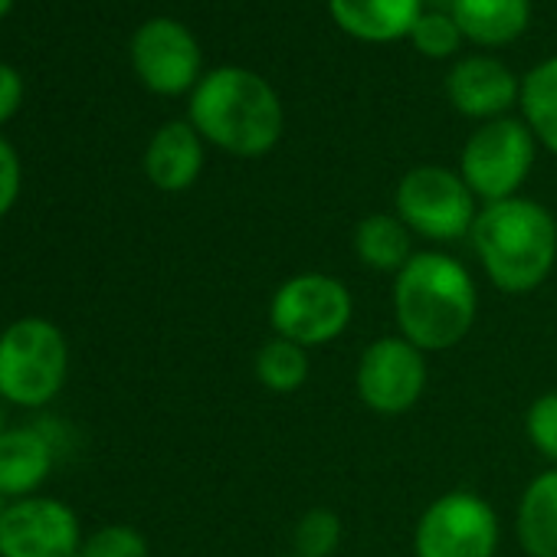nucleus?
<instances>
[{"label": "nucleus", "mask_w": 557, "mask_h": 557, "mask_svg": "<svg viewBox=\"0 0 557 557\" xmlns=\"http://www.w3.org/2000/svg\"><path fill=\"white\" fill-rule=\"evenodd\" d=\"M21 197V158L0 138V216H8Z\"/></svg>", "instance_id": "393cba45"}, {"label": "nucleus", "mask_w": 557, "mask_h": 557, "mask_svg": "<svg viewBox=\"0 0 557 557\" xmlns=\"http://www.w3.org/2000/svg\"><path fill=\"white\" fill-rule=\"evenodd\" d=\"M407 40L426 60H449L466 44L462 30L453 21V14H443V11H423V17L417 21V27L410 30Z\"/></svg>", "instance_id": "4be33fe9"}, {"label": "nucleus", "mask_w": 557, "mask_h": 557, "mask_svg": "<svg viewBox=\"0 0 557 557\" xmlns=\"http://www.w3.org/2000/svg\"><path fill=\"white\" fill-rule=\"evenodd\" d=\"M11 8H14V0H0V17H8Z\"/></svg>", "instance_id": "bb28decb"}, {"label": "nucleus", "mask_w": 557, "mask_h": 557, "mask_svg": "<svg viewBox=\"0 0 557 557\" xmlns=\"http://www.w3.org/2000/svg\"><path fill=\"white\" fill-rule=\"evenodd\" d=\"M24 102V79L14 66L0 63V125H4Z\"/></svg>", "instance_id": "a878e982"}, {"label": "nucleus", "mask_w": 557, "mask_h": 557, "mask_svg": "<svg viewBox=\"0 0 557 557\" xmlns=\"http://www.w3.org/2000/svg\"><path fill=\"white\" fill-rule=\"evenodd\" d=\"M426 381H430L426 355L413 348L407 338H400L397 332L374 338L361 351L355 368L358 400L381 417H400L413 410L426 394Z\"/></svg>", "instance_id": "1a4fd4ad"}, {"label": "nucleus", "mask_w": 557, "mask_h": 557, "mask_svg": "<svg viewBox=\"0 0 557 557\" xmlns=\"http://www.w3.org/2000/svg\"><path fill=\"white\" fill-rule=\"evenodd\" d=\"M355 319L351 289L332 272H296L275 286L269 299L272 335L302 345L306 351L338 342Z\"/></svg>", "instance_id": "20e7f679"}, {"label": "nucleus", "mask_w": 557, "mask_h": 557, "mask_svg": "<svg viewBox=\"0 0 557 557\" xmlns=\"http://www.w3.org/2000/svg\"><path fill=\"white\" fill-rule=\"evenodd\" d=\"M524 436L534 453L557 466V391H544L524 410Z\"/></svg>", "instance_id": "5701e85b"}, {"label": "nucleus", "mask_w": 557, "mask_h": 557, "mask_svg": "<svg viewBox=\"0 0 557 557\" xmlns=\"http://www.w3.org/2000/svg\"><path fill=\"white\" fill-rule=\"evenodd\" d=\"M187 122L223 154L265 158L286 132L283 99L265 76L246 66H216L190 92Z\"/></svg>", "instance_id": "f03ea898"}, {"label": "nucleus", "mask_w": 557, "mask_h": 557, "mask_svg": "<svg viewBox=\"0 0 557 557\" xmlns=\"http://www.w3.org/2000/svg\"><path fill=\"white\" fill-rule=\"evenodd\" d=\"M0 430H4V410H0Z\"/></svg>", "instance_id": "c85d7f7f"}, {"label": "nucleus", "mask_w": 557, "mask_h": 557, "mask_svg": "<svg viewBox=\"0 0 557 557\" xmlns=\"http://www.w3.org/2000/svg\"><path fill=\"white\" fill-rule=\"evenodd\" d=\"M76 557H148V541L132 524H106L79 544Z\"/></svg>", "instance_id": "b1692460"}, {"label": "nucleus", "mask_w": 557, "mask_h": 557, "mask_svg": "<svg viewBox=\"0 0 557 557\" xmlns=\"http://www.w3.org/2000/svg\"><path fill=\"white\" fill-rule=\"evenodd\" d=\"M498 544V511L469 488L436 495L413 528V557H495Z\"/></svg>", "instance_id": "6e6552de"}, {"label": "nucleus", "mask_w": 557, "mask_h": 557, "mask_svg": "<svg viewBox=\"0 0 557 557\" xmlns=\"http://www.w3.org/2000/svg\"><path fill=\"white\" fill-rule=\"evenodd\" d=\"M355 256L364 269L397 275L413 259V233L397 213H368L355 226Z\"/></svg>", "instance_id": "a211bd4d"}, {"label": "nucleus", "mask_w": 557, "mask_h": 557, "mask_svg": "<svg viewBox=\"0 0 557 557\" xmlns=\"http://www.w3.org/2000/svg\"><path fill=\"white\" fill-rule=\"evenodd\" d=\"M53 466V449L37 430H0V495L34 492Z\"/></svg>", "instance_id": "f3484780"}, {"label": "nucleus", "mask_w": 557, "mask_h": 557, "mask_svg": "<svg viewBox=\"0 0 557 557\" xmlns=\"http://www.w3.org/2000/svg\"><path fill=\"white\" fill-rule=\"evenodd\" d=\"M345 541V521L332 508H309L293 528L296 557H335Z\"/></svg>", "instance_id": "412c9836"}, {"label": "nucleus", "mask_w": 557, "mask_h": 557, "mask_svg": "<svg viewBox=\"0 0 557 557\" xmlns=\"http://www.w3.org/2000/svg\"><path fill=\"white\" fill-rule=\"evenodd\" d=\"M132 66L138 79L158 96L194 92L203 79V53L197 37L171 17H154L138 27L132 37Z\"/></svg>", "instance_id": "9d476101"}, {"label": "nucleus", "mask_w": 557, "mask_h": 557, "mask_svg": "<svg viewBox=\"0 0 557 557\" xmlns=\"http://www.w3.org/2000/svg\"><path fill=\"white\" fill-rule=\"evenodd\" d=\"M479 200L459 171L443 164L410 168L394 190V213L407 223L413 236L430 243L466 239L479 216Z\"/></svg>", "instance_id": "423d86ee"}, {"label": "nucleus", "mask_w": 557, "mask_h": 557, "mask_svg": "<svg viewBox=\"0 0 557 557\" xmlns=\"http://www.w3.org/2000/svg\"><path fill=\"white\" fill-rule=\"evenodd\" d=\"M521 122L534 141L557 158V57L541 60L521 79Z\"/></svg>", "instance_id": "6ab92c4d"}, {"label": "nucleus", "mask_w": 557, "mask_h": 557, "mask_svg": "<svg viewBox=\"0 0 557 557\" xmlns=\"http://www.w3.org/2000/svg\"><path fill=\"white\" fill-rule=\"evenodd\" d=\"M515 537L528 557H557V466L524 485L515 508Z\"/></svg>", "instance_id": "dca6fc26"}, {"label": "nucleus", "mask_w": 557, "mask_h": 557, "mask_svg": "<svg viewBox=\"0 0 557 557\" xmlns=\"http://www.w3.org/2000/svg\"><path fill=\"white\" fill-rule=\"evenodd\" d=\"M537 141L521 119H492L475 125L459 151V174L482 203L518 197L531 177Z\"/></svg>", "instance_id": "0eeeda50"}, {"label": "nucleus", "mask_w": 557, "mask_h": 557, "mask_svg": "<svg viewBox=\"0 0 557 557\" xmlns=\"http://www.w3.org/2000/svg\"><path fill=\"white\" fill-rule=\"evenodd\" d=\"M446 99L449 106L472 122L505 119L521 99V79L495 57L475 53L459 60L446 76Z\"/></svg>", "instance_id": "f8f14e48"}, {"label": "nucleus", "mask_w": 557, "mask_h": 557, "mask_svg": "<svg viewBox=\"0 0 557 557\" xmlns=\"http://www.w3.org/2000/svg\"><path fill=\"white\" fill-rule=\"evenodd\" d=\"M488 283L505 296L541 289L557 265V220L531 197L482 203L469 233Z\"/></svg>", "instance_id": "7ed1b4c3"}, {"label": "nucleus", "mask_w": 557, "mask_h": 557, "mask_svg": "<svg viewBox=\"0 0 557 557\" xmlns=\"http://www.w3.org/2000/svg\"><path fill=\"white\" fill-rule=\"evenodd\" d=\"M289 557H296V554H289Z\"/></svg>", "instance_id": "c756f323"}, {"label": "nucleus", "mask_w": 557, "mask_h": 557, "mask_svg": "<svg viewBox=\"0 0 557 557\" xmlns=\"http://www.w3.org/2000/svg\"><path fill=\"white\" fill-rule=\"evenodd\" d=\"M397 335L423 355H440L469 338L479 319V286L456 256L440 249L413 252L394 275Z\"/></svg>", "instance_id": "f257e3e1"}, {"label": "nucleus", "mask_w": 557, "mask_h": 557, "mask_svg": "<svg viewBox=\"0 0 557 557\" xmlns=\"http://www.w3.org/2000/svg\"><path fill=\"white\" fill-rule=\"evenodd\" d=\"M79 518L57 498H17L0 518V557H76Z\"/></svg>", "instance_id": "9b49d317"}, {"label": "nucleus", "mask_w": 557, "mask_h": 557, "mask_svg": "<svg viewBox=\"0 0 557 557\" xmlns=\"http://www.w3.org/2000/svg\"><path fill=\"white\" fill-rule=\"evenodd\" d=\"M252 374L272 394H296L306 387V381L312 374V361L302 345L272 335L269 342L259 345V351L252 358Z\"/></svg>", "instance_id": "aec40b11"}, {"label": "nucleus", "mask_w": 557, "mask_h": 557, "mask_svg": "<svg viewBox=\"0 0 557 557\" xmlns=\"http://www.w3.org/2000/svg\"><path fill=\"white\" fill-rule=\"evenodd\" d=\"M70 374V345L47 319H21L0 335V397L17 407H44Z\"/></svg>", "instance_id": "39448f33"}, {"label": "nucleus", "mask_w": 557, "mask_h": 557, "mask_svg": "<svg viewBox=\"0 0 557 557\" xmlns=\"http://www.w3.org/2000/svg\"><path fill=\"white\" fill-rule=\"evenodd\" d=\"M329 14L351 40L394 44L410 37L423 17V0H329Z\"/></svg>", "instance_id": "4468645a"}, {"label": "nucleus", "mask_w": 557, "mask_h": 557, "mask_svg": "<svg viewBox=\"0 0 557 557\" xmlns=\"http://www.w3.org/2000/svg\"><path fill=\"white\" fill-rule=\"evenodd\" d=\"M203 138L190 122L161 125L145 151V174L164 194H181L197 184L203 171Z\"/></svg>", "instance_id": "ddd939ff"}, {"label": "nucleus", "mask_w": 557, "mask_h": 557, "mask_svg": "<svg viewBox=\"0 0 557 557\" xmlns=\"http://www.w3.org/2000/svg\"><path fill=\"white\" fill-rule=\"evenodd\" d=\"M11 508V502H8V495H0V518H4V511Z\"/></svg>", "instance_id": "cd10ccee"}, {"label": "nucleus", "mask_w": 557, "mask_h": 557, "mask_svg": "<svg viewBox=\"0 0 557 557\" xmlns=\"http://www.w3.org/2000/svg\"><path fill=\"white\" fill-rule=\"evenodd\" d=\"M462 37L485 50L511 47L531 24V0H449Z\"/></svg>", "instance_id": "2eb2a0df"}]
</instances>
